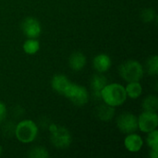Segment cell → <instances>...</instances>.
Returning <instances> with one entry per match:
<instances>
[{
	"label": "cell",
	"instance_id": "5bb4252c",
	"mask_svg": "<svg viewBox=\"0 0 158 158\" xmlns=\"http://www.w3.org/2000/svg\"><path fill=\"white\" fill-rule=\"evenodd\" d=\"M95 114L97 116V118L105 122L110 121L114 116H115V107L111 106L109 105H101L100 106H98L96 108Z\"/></svg>",
	"mask_w": 158,
	"mask_h": 158
},
{
	"label": "cell",
	"instance_id": "8992f818",
	"mask_svg": "<svg viewBox=\"0 0 158 158\" xmlns=\"http://www.w3.org/2000/svg\"><path fill=\"white\" fill-rule=\"evenodd\" d=\"M117 125L121 132L133 133L138 130V118L132 113L125 112L118 118Z\"/></svg>",
	"mask_w": 158,
	"mask_h": 158
},
{
	"label": "cell",
	"instance_id": "4fadbf2b",
	"mask_svg": "<svg viewBox=\"0 0 158 158\" xmlns=\"http://www.w3.org/2000/svg\"><path fill=\"white\" fill-rule=\"evenodd\" d=\"M69 67L73 70L80 71L84 68L86 64V56L81 52H79V51L74 52L69 56Z\"/></svg>",
	"mask_w": 158,
	"mask_h": 158
},
{
	"label": "cell",
	"instance_id": "9a60e30c",
	"mask_svg": "<svg viewBox=\"0 0 158 158\" xmlns=\"http://www.w3.org/2000/svg\"><path fill=\"white\" fill-rule=\"evenodd\" d=\"M127 97L129 96L131 99H136L141 96L143 93V87L140 81H131L128 82V85L125 87Z\"/></svg>",
	"mask_w": 158,
	"mask_h": 158
},
{
	"label": "cell",
	"instance_id": "e0dca14e",
	"mask_svg": "<svg viewBox=\"0 0 158 158\" xmlns=\"http://www.w3.org/2000/svg\"><path fill=\"white\" fill-rule=\"evenodd\" d=\"M40 49V43L36 39L29 38L23 44V50L28 55H34Z\"/></svg>",
	"mask_w": 158,
	"mask_h": 158
},
{
	"label": "cell",
	"instance_id": "7c38bea8",
	"mask_svg": "<svg viewBox=\"0 0 158 158\" xmlns=\"http://www.w3.org/2000/svg\"><path fill=\"white\" fill-rule=\"evenodd\" d=\"M111 64L112 63H111V59L109 56L106 54L97 55L94 58V67L96 69V71H98L99 73L106 72L110 69Z\"/></svg>",
	"mask_w": 158,
	"mask_h": 158
},
{
	"label": "cell",
	"instance_id": "52a82bcc",
	"mask_svg": "<svg viewBox=\"0 0 158 158\" xmlns=\"http://www.w3.org/2000/svg\"><path fill=\"white\" fill-rule=\"evenodd\" d=\"M158 126V116L156 112L143 111L138 118V129L141 131L148 133L156 130Z\"/></svg>",
	"mask_w": 158,
	"mask_h": 158
},
{
	"label": "cell",
	"instance_id": "ac0fdd59",
	"mask_svg": "<svg viewBox=\"0 0 158 158\" xmlns=\"http://www.w3.org/2000/svg\"><path fill=\"white\" fill-rule=\"evenodd\" d=\"M146 69L149 75L156 76L158 73V57L157 56H153L146 62Z\"/></svg>",
	"mask_w": 158,
	"mask_h": 158
},
{
	"label": "cell",
	"instance_id": "ba28073f",
	"mask_svg": "<svg viewBox=\"0 0 158 158\" xmlns=\"http://www.w3.org/2000/svg\"><path fill=\"white\" fill-rule=\"evenodd\" d=\"M21 29H22L24 35L31 39L38 38L42 31L41 23L39 22V20H37L36 19L32 17H28L22 21Z\"/></svg>",
	"mask_w": 158,
	"mask_h": 158
},
{
	"label": "cell",
	"instance_id": "44dd1931",
	"mask_svg": "<svg viewBox=\"0 0 158 158\" xmlns=\"http://www.w3.org/2000/svg\"><path fill=\"white\" fill-rule=\"evenodd\" d=\"M156 17V14H155V11L151 8H147V9H144L142 13V18L144 21L148 22V21H152Z\"/></svg>",
	"mask_w": 158,
	"mask_h": 158
},
{
	"label": "cell",
	"instance_id": "7a4b0ae2",
	"mask_svg": "<svg viewBox=\"0 0 158 158\" xmlns=\"http://www.w3.org/2000/svg\"><path fill=\"white\" fill-rule=\"evenodd\" d=\"M38 134L37 125L31 119H25L19 122L15 127L14 135L23 143H29L35 140Z\"/></svg>",
	"mask_w": 158,
	"mask_h": 158
},
{
	"label": "cell",
	"instance_id": "ffe728a7",
	"mask_svg": "<svg viewBox=\"0 0 158 158\" xmlns=\"http://www.w3.org/2000/svg\"><path fill=\"white\" fill-rule=\"evenodd\" d=\"M146 142L151 150L158 151V131L156 130L148 132V136L146 138Z\"/></svg>",
	"mask_w": 158,
	"mask_h": 158
},
{
	"label": "cell",
	"instance_id": "603a6c76",
	"mask_svg": "<svg viewBox=\"0 0 158 158\" xmlns=\"http://www.w3.org/2000/svg\"><path fill=\"white\" fill-rule=\"evenodd\" d=\"M150 156L152 158H157L158 156V151H155V150H151L150 153Z\"/></svg>",
	"mask_w": 158,
	"mask_h": 158
},
{
	"label": "cell",
	"instance_id": "d6986e66",
	"mask_svg": "<svg viewBox=\"0 0 158 158\" xmlns=\"http://www.w3.org/2000/svg\"><path fill=\"white\" fill-rule=\"evenodd\" d=\"M28 156L31 158H46L49 156L47 150L42 146H36L30 150Z\"/></svg>",
	"mask_w": 158,
	"mask_h": 158
},
{
	"label": "cell",
	"instance_id": "5b68a950",
	"mask_svg": "<svg viewBox=\"0 0 158 158\" xmlns=\"http://www.w3.org/2000/svg\"><path fill=\"white\" fill-rule=\"evenodd\" d=\"M63 95L69 98L77 106H81L89 101V94L87 89L73 82L69 83Z\"/></svg>",
	"mask_w": 158,
	"mask_h": 158
},
{
	"label": "cell",
	"instance_id": "2e32d148",
	"mask_svg": "<svg viewBox=\"0 0 158 158\" xmlns=\"http://www.w3.org/2000/svg\"><path fill=\"white\" fill-rule=\"evenodd\" d=\"M143 109L147 112H156L158 109V98L156 95L147 96L143 102Z\"/></svg>",
	"mask_w": 158,
	"mask_h": 158
},
{
	"label": "cell",
	"instance_id": "30bf717a",
	"mask_svg": "<svg viewBox=\"0 0 158 158\" xmlns=\"http://www.w3.org/2000/svg\"><path fill=\"white\" fill-rule=\"evenodd\" d=\"M71 81L63 74H56L51 81V86L55 92L59 94H64L68 86Z\"/></svg>",
	"mask_w": 158,
	"mask_h": 158
},
{
	"label": "cell",
	"instance_id": "8fae6325",
	"mask_svg": "<svg viewBox=\"0 0 158 158\" xmlns=\"http://www.w3.org/2000/svg\"><path fill=\"white\" fill-rule=\"evenodd\" d=\"M108 83V81L106 76L101 74L94 75L91 80V88L93 89L94 95L96 98H101V92Z\"/></svg>",
	"mask_w": 158,
	"mask_h": 158
},
{
	"label": "cell",
	"instance_id": "3957f363",
	"mask_svg": "<svg viewBox=\"0 0 158 158\" xmlns=\"http://www.w3.org/2000/svg\"><path fill=\"white\" fill-rule=\"evenodd\" d=\"M119 75L127 82L140 81L143 77V67L136 60H128L119 67Z\"/></svg>",
	"mask_w": 158,
	"mask_h": 158
},
{
	"label": "cell",
	"instance_id": "6da1fadb",
	"mask_svg": "<svg viewBox=\"0 0 158 158\" xmlns=\"http://www.w3.org/2000/svg\"><path fill=\"white\" fill-rule=\"evenodd\" d=\"M101 98L106 105L114 107L119 106L127 99L125 87L119 83H107L101 92Z\"/></svg>",
	"mask_w": 158,
	"mask_h": 158
},
{
	"label": "cell",
	"instance_id": "7402d4cb",
	"mask_svg": "<svg viewBox=\"0 0 158 158\" xmlns=\"http://www.w3.org/2000/svg\"><path fill=\"white\" fill-rule=\"evenodd\" d=\"M6 116V106L3 103L0 102V124L5 120Z\"/></svg>",
	"mask_w": 158,
	"mask_h": 158
},
{
	"label": "cell",
	"instance_id": "277c9868",
	"mask_svg": "<svg viewBox=\"0 0 158 158\" xmlns=\"http://www.w3.org/2000/svg\"><path fill=\"white\" fill-rule=\"evenodd\" d=\"M48 130L50 131L51 143L55 147L59 149H65L70 145L72 142V137L70 132L65 127L51 124L48 127Z\"/></svg>",
	"mask_w": 158,
	"mask_h": 158
},
{
	"label": "cell",
	"instance_id": "9c48e42d",
	"mask_svg": "<svg viewBox=\"0 0 158 158\" xmlns=\"http://www.w3.org/2000/svg\"><path fill=\"white\" fill-rule=\"evenodd\" d=\"M124 145L126 149L131 152V153H137L139 152L143 145V141L142 137L136 133H130L124 140Z\"/></svg>",
	"mask_w": 158,
	"mask_h": 158
},
{
	"label": "cell",
	"instance_id": "cb8c5ba5",
	"mask_svg": "<svg viewBox=\"0 0 158 158\" xmlns=\"http://www.w3.org/2000/svg\"><path fill=\"white\" fill-rule=\"evenodd\" d=\"M2 152H3V149H2V147H1V145H0V156H1V155H2Z\"/></svg>",
	"mask_w": 158,
	"mask_h": 158
}]
</instances>
